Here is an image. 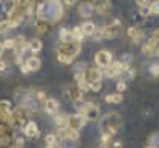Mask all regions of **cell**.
Segmentation results:
<instances>
[{"label": "cell", "mask_w": 159, "mask_h": 148, "mask_svg": "<svg viewBox=\"0 0 159 148\" xmlns=\"http://www.w3.org/2000/svg\"><path fill=\"white\" fill-rule=\"evenodd\" d=\"M97 27H96V24L92 22V21H86V22H83L81 24V30H83V34H84V37H91L92 34H94V30H96Z\"/></svg>", "instance_id": "20"}, {"label": "cell", "mask_w": 159, "mask_h": 148, "mask_svg": "<svg viewBox=\"0 0 159 148\" xmlns=\"http://www.w3.org/2000/svg\"><path fill=\"white\" fill-rule=\"evenodd\" d=\"M156 56H159V45H157V48H156Z\"/></svg>", "instance_id": "49"}, {"label": "cell", "mask_w": 159, "mask_h": 148, "mask_svg": "<svg viewBox=\"0 0 159 148\" xmlns=\"http://www.w3.org/2000/svg\"><path fill=\"white\" fill-rule=\"evenodd\" d=\"M37 30H38V34H43V32L46 30V24H45V22L38 24V25H37Z\"/></svg>", "instance_id": "39"}, {"label": "cell", "mask_w": 159, "mask_h": 148, "mask_svg": "<svg viewBox=\"0 0 159 148\" xmlns=\"http://www.w3.org/2000/svg\"><path fill=\"white\" fill-rule=\"evenodd\" d=\"M151 38L154 40V42H156L157 45H159V30H156V32L153 34V37H151Z\"/></svg>", "instance_id": "45"}, {"label": "cell", "mask_w": 159, "mask_h": 148, "mask_svg": "<svg viewBox=\"0 0 159 148\" xmlns=\"http://www.w3.org/2000/svg\"><path fill=\"white\" fill-rule=\"evenodd\" d=\"M25 64H27V67L30 69V72H37L40 67H42V62H40V59L37 58V56H32V58H29L27 61H25Z\"/></svg>", "instance_id": "22"}, {"label": "cell", "mask_w": 159, "mask_h": 148, "mask_svg": "<svg viewBox=\"0 0 159 148\" xmlns=\"http://www.w3.org/2000/svg\"><path fill=\"white\" fill-rule=\"evenodd\" d=\"M22 131H24V134H25V137H30V139H34V137H38V136H40L38 126L34 123V121H30V123L25 124V126L22 127Z\"/></svg>", "instance_id": "15"}, {"label": "cell", "mask_w": 159, "mask_h": 148, "mask_svg": "<svg viewBox=\"0 0 159 148\" xmlns=\"http://www.w3.org/2000/svg\"><path fill=\"white\" fill-rule=\"evenodd\" d=\"M119 32H121V22H119L118 19H115L113 22H110V24L105 25V27H102V38L111 40V38L118 37Z\"/></svg>", "instance_id": "4"}, {"label": "cell", "mask_w": 159, "mask_h": 148, "mask_svg": "<svg viewBox=\"0 0 159 148\" xmlns=\"http://www.w3.org/2000/svg\"><path fill=\"white\" fill-rule=\"evenodd\" d=\"M130 61H132V56H130V54H124L123 59H121V62H124V64H129Z\"/></svg>", "instance_id": "42"}, {"label": "cell", "mask_w": 159, "mask_h": 148, "mask_svg": "<svg viewBox=\"0 0 159 148\" xmlns=\"http://www.w3.org/2000/svg\"><path fill=\"white\" fill-rule=\"evenodd\" d=\"M76 2H78V0H64V3L67 5V7H73Z\"/></svg>", "instance_id": "44"}, {"label": "cell", "mask_w": 159, "mask_h": 148, "mask_svg": "<svg viewBox=\"0 0 159 148\" xmlns=\"http://www.w3.org/2000/svg\"><path fill=\"white\" fill-rule=\"evenodd\" d=\"M42 46H43V43H42V40H40V38H32L29 42V49L32 53H38L40 49H42Z\"/></svg>", "instance_id": "23"}, {"label": "cell", "mask_w": 159, "mask_h": 148, "mask_svg": "<svg viewBox=\"0 0 159 148\" xmlns=\"http://www.w3.org/2000/svg\"><path fill=\"white\" fill-rule=\"evenodd\" d=\"M59 102L56 100V99H46V102H45V110H46V113H49V115H57L59 113Z\"/></svg>", "instance_id": "16"}, {"label": "cell", "mask_w": 159, "mask_h": 148, "mask_svg": "<svg viewBox=\"0 0 159 148\" xmlns=\"http://www.w3.org/2000/svg\"><path fill=\"white\" fill-rule=\"evenodd\" d=\"M110 139H111V134L105 132L103 136H102V143H108V142H110Z\"/></svg>", "instance_id": "38"}, {"label": "cell", "mask_w": 159, "mask_h": 148, "mask_svg": "<svg viewBox=\"0 0 159 148\" xmlns=\"http://www.w3.org/2000/svg\"><path fill=\"white\" fill-rule=\"evenodd\" d=\"M150 73L154 75V76H159V64L157 62H154V64L150 65Z\"/></svg>", "instance_id": "32"}, {"label": "cell", "mask_w": 159, "mask_h": 148, "mask_svg": "<svg viewBox=\"0 0 159 148\" xmlns=\"http://www.w3.org/2000/svg\"><path fill=\"white\" fill-rule=\"evenodd\" d=\"M116 88H118V91H119V92H123V91L126 89V83H124V81H119Z\"/></svg>", "instance_id": "43"}, {"label": "cell", "mask_w": 159, "mask_h": 148, "mask_svg": "<svg viewBox=\"0 0 159 148\" xmlns=\"http://www.w3.org/2000/svg\"><path fill=\"white\" fill-rule=\"evenodd\" d=\"M57 137L64 139V140H78L80 134H78V131L65 126V127H57Z\"/></svg>", "instance_id": "10"}, {"label": "cell", "mask_w": 159, "mask_h": 148, "mask_svg": "<svg viewBox=\"0 0 159 148\" xmlns=\"http://www.w3.org/2000/svg\"><path fill=\"white\" fill-rule=\"evenodd\" d=\"M25 48H29V43H25V38L22 35H18L15 38V53H16V56H22V53L25 51Z\"/></svg>", "instance_id": "13"}, {"label": "cell", "mask_w": 159, "mask_h": 148, "mask_svg": "<svg viewBox=\"0 0 159 148\" xmlns=\"http://www.w3.org/2000/svg\"><path fill=\"white\" fill-rule=\"evenodd\" d=\"M124 70H123V62L121 61H115V62H111L110 65H107L103 69V75L105 76H108V78H113V76H119Z\"/></svg>", "instance_id": "8"}, {"label": "cell", "mask_w": 159, "mask_h": 148, "mask_svg": "<svg viewBox=\"0 0 159 148\" xmlns=\"http://www.w3.org/2000/svg\"><path fill=\"white\" fill-rule=\"evenodd\" d=\"M84 123H86V119H84L81 115H80V113H76V115H70V116H69L67 126L72 127V129H75V131H78V129L83 127Z\"/></svg>", "instance_id": "12"}, {"label": "cell", "mask_w": 159, "mask_h": 148, "mask_svg": "<svg viewBox=\"0 0 159 148\" xmlns=\"http://www.w3.org/2000/svg\"><path fill=\"white\" fill-rule=\"evenodd\" d=\"M156 48H157V43L154 42L153 38H150L148 40V43L147 45H143V48H142V51L145 53V54H156Z\"/></svg>", "instance_id": "19"}, {"label": "cell", "mask_w": 159, "mask_h": 148, "mask_svg": "<svg viewBox=\"0 0 159 148\" xmlns=\"http://www.w3.org/2000/svg\"><path fill=\"white\" fill-rule=\"evenodd\" d=\"M148 142H150V146L159 148V134H157V132H156V134H151L150 139H148Z\"/></svg>", "instance_id": "28"}, {"label": "cell", "mask_w": 159, "mask_h": 148, "mask_svg": "<svg viewBox=\"0 0 159 148\" xmlns=\"http://www.w3.org/2000/svg\"><path fill=\"white\" fill-rule=\"evenodd\" d=\"M113 146H115V148H123V145L119 143V142H115V143H113Z\"/></svg>", "instance_id": "47"}, {"label": "cell", "mask_w": 159, "mask_h": 148, "mask_svg": "<svg viewBox=\"0 0 159 148\" xmlns=\"http://www.w3.org/2000/svg\"><path fill=\"white\" fill-rule=\"evenodd\" d=\"M148 11L150 15H159V2H151L148 5Z\"/></svg>", "instance_id": "29"}, {"label": "cell", "mask_w": 159, "mask_h": 148, "mask_svg": "<svg viewBox=\"0 0 159 148\" xmlns=\"http://www.w3.org/2000/svg\"><path fill=\"white\" fill-rule=\"evenodd\" d=\"M105 100H107L108 104H121V102H123V96H121V92L108 94V96L105 97Z\"/></svg>", "instance_id": "24"}, {"label": "cell", "mask_w": 159, "mask_h": 148, "mask_svg": "<svg viewBox=\"0 0 159 148\" xmlns=\"http://www.w3.org/2000/svg\"><path fill=\"white\" fill-rule=\"evenodd\" d=\"M5 69H7V62L3 59H0V72H3Z\"/></svg>", "instance_id": "46"}, {"label": "cell", "mask_w": 159, "mask_h": 148, "mask_svg": "<svg viewBox=\"0 0 159 148\" xmlns=\"http://www.w3.org/2000/svg\"><path fill=\"white\" fill-rule=\"evenodd\" d=\"M46 146L48 148H62V143H61V139L54 134H48L46 136Z\"/></svg>", "instance_id": "17"}, {"label": "cell", "mask_w": 159, "mask_h": 148, "mask_svg": "<svg viewBox=\"0 0 159 148\" xmlns=\"http://www.w3.org/2000/svg\"><path fill=\"white\" fill-rule=\"evenodd\" d=\"M99 148H108V143H100Z\"/></svg>", "instance_id": "48"}, {"label": "cell", "mask_w": 159, "mask_h": 148, "mask_svg": "<svg viewBox=\"0 0 159 148\" xmlns=\"http://www.w3.org/2000/svg\"><path fill=\"white\" fill-rule=\"evenodd\" d=\"M78 13H80V16H83V18H91V15L94 13L92 2H83V3H80Z\"/></svg>", "instance_id": "14"}, {"label": "cell", "mask_w": 159, "mask_h": 148, "mask_svg": "<svg viewBox=\"0 0 159 148\" xmlns=\"http://www.w3.org/2000/svg\"><path fill=\"white\" fill-rule=\"evenodd\" d=\"M3 46H5V49H13L15 48V38H7L3 42Z\"/></svg>", "instance_id": "33"}, {"label": "cell", "mask_w": 159, "mask_h": 148, "mask_svg": "<svg viewBox=\"0 0 159 148\" xmlns=\"http://www.w3.org/2000/svg\"><path fill=\"white\" fill-rule=\"evenodd\" d=\"M147 148H153V146H150V145H148V146H147Z\"/></svg>", "instance_id": "50"}, {"label": "cell", "mask_w": 159, "mask_h": 148, "mask_svg": "<svg viewBox=\"0 0 159 148\" xmlns=\"http://www.w3.org/2000/svg\"><path fill=\"white\" fill-rule=\"evenodd\" d=\"M76 86H78L80 89H81L83 92H84V91H89V83L86 81V80H84V78L81 80V81H78V83H76Z\"/></svg>", "instance_id": "31"}, {"label": "cell", "mask_w": 159, "mask_h": 148, "mask_svg": "<svg viewBox=\"0 0 159 148\" xmlns=\"http://www.w3.org/2000/svg\"><path fill=\"white\" fill-rule=\"evenodd\" d=\"M0 2H2V0H0Z\"/></svg>", "instance_id": "51"}, {"label": "cell", "mask_w": 159, "mask_h": 148, "mask_svg": "<svg viewBox=\"0 0 159 148\" xmlns=\"http://www.w3.org/2000/svg\"><path fill=\"white\" fill-rule=\"evenodd\" d=\"M59 38H61V42H69V40H73V38H72V34H70V30L64 29V27L59 30Z\"/></svg>", "instance_id": "27"}, {"label": "cell", "mask_w": 159, "mask_h": 148, "mask_svg": "<svg viewBox=\"0 0 159 148\" xmlns=\"http://www.w3.org/2000/svg\"><path fill=\"white\" fill-rule=\"evenodd\" d=\"M92 37H94V40H102V29H96Z\"/></svg>", "instance_id": "37"}, {"label": "cell", "mask_w": 159, "mask_h": 148, "mask_svg": "<svg viewBox=\"0 0 159 148\" xmlns=\"http://www.w3.org/2000/svg\"><path fill=\"white\" fill-rule=\"evenodd\" d=\"M61 16H62L61 0H43L37 7V18L42 22H46V21L54 22V21L61 19Z\"/></svg>", "instance_id": "1"}, {"label": "cell", "mask_w": 159, "mask_h": 148, "mask_svg": "<svg viewBox=\"0 0 159 148\" xmlns=\"http://www.w3.org/2000/svg\"><path fill=\"white\" fill-rule=\"evenodd\" d=\"M70 34H72V38L75 40V42H81L83 37H84V34H83V30H81V25H80V27H73V29L70 30Z\"/></svg>", "instance_id": "25"}, {"label": "cell", "mask_w": 159, "mask_h": 148, "mask_svg": "<svg viewBox=\"0 0 159 148\" xmlns=\"http://www.w3.org/2000/svg\"><path fill=\"white\" fill-rule=\"evenodd\" d=\"M0 109L3 110H11V104L8 100H0Z\"/></svg>", "instance_id": "36"}, {"label": "cell", "mask_w": 159, "mask_h": 148, "mask_svg": "<svg viewBox=\"0 0 159 148\" xmlns=\"http://www.w3.org/2000/svg\"><path fill=\"white\" fill-rule=\"evenodd\" d=\"M78 113L81 115L86 121H92V119H97L99 118V107L96 105V104H92V102H86V104H83L81 107H80V110H78Z\"/></svg>", "instance_id": "3"}, {"label": "cell", "mask_w": 159, "mask_h": 148, "mask_svg": "<svg viewBox=\"0 0 159 148\" xmlns=\"http://www.w3.org/2000/svg\"><path fill=\"white\" fill-rule=\"evenodd\" d=\"M19 67H21V72H22L24 75H27V73L30 72V69H29V67H27V64H21Z\"/></svg>", "instance_id": "40"}, {"label": "cell", "mask_w": 159, "mask_h": 148, "mask_svg": "<svg viewBox=\"0 0 159 148\" xmlns=\"http://www.w3.org/2000/svg\"><path fill=\"white\" fill-rule=\"evenodd\" d=\"M78 53H80V42L69 40V42H61L59 43V54H62V56L75 59V56Z\"/></svg>", "instance_id": "2"}, {"label": "cell", "mask_w": 159, "mask_h": 148, "mask_svg": "<svg viewBox=\"0 0 159 148\" xmlns=\"http://www.w3.org/2000/svg\"><path fill=\"white\" fill-rule=\"evenodd\" d=\"M100 88H102V81H96V83H91V85H89V89L94 91V92L100 91Z\"/></svg>", "instance_id": "35"}, {"label": "cell", "mask_w": 159, "mask_h": 148, "mask_svg": "<svg viewBox=\"0 0 159 148\" xmlns=\"http://www.w3.org/2000/svg\"><path fill=\"white\" fill-rule=\"evenodd\" d=\"M94 62L96 65L99 67V69H105L107 65H110L113 62V56H111V53L107 51V49H100L96 53V56H94Z\"/></svg>", "instance_id": "5"}, {"label": "cell", "mask_w": 159, "mask_h": 148, "mask_svg": "<svg viewBox=\"0 0 159 148\" xmlns=\"http://www.w3.org/2000/svg\"><path fill=\"white\" fill-rule=\"evenodd\" d=\"M135 2L140 5V8H145L147 5H150V0H135Z\"/></svg>", "instance_id": "41"}, {"label": "cell", "mask_w": 159, "mask_h": 148, "mask_svg": "<svg viewBox=\"0 0 159 148\" xmlns=\"http://www.w3.org/2000/svg\"><path fill=\"white\" fill-rule=\"evenodd\" d=\"M10 29H11V27H10L8 21H0V34H7Z\"/></svg>", "instance_id": "30"}, {"label": "cell", "mask_w": 159, "mask_h": 148, "mask_svg": "<svg viewBox=\"0 0 159 148\" xmlns=\"http://www.w3.org/2000/svg\"><path fill=\"white\" fill-rule=\"evenodd\" d=\"M84 80L91 85V83H96V81H102V70L99 67H86L84 70Z\"/></svg>", "instance_id": "9"}, {"label": "cell", "mask_w": 159, "mask_h": 148, "mask_svg": "<svg viewBox=\"0 0 159 148\" xmlns=\"http://www.w3.org/2000/svg\"><path fill=\"white\" fill-rule=\"evenodd\" d=\"M92 7H94V11L100 13V15H108L111 11V2L110 0H94Z\"/></svg>", "instance_id": "11"}, {"label": "cell", "mask_w": 159, "mask_h": 148, "mask_svg": "<svg viewBox=\"0 0 159 148\" xmlns=\"http://www.w3.org/2000/svg\"><path fill=\"white\" fill-rule=\"evenodd\" d=\"M24 18H25L24 13H22L19 8L13 7V8L8 11V24H10V27H11V29H16L18 25L24 21Z\"/></svg>", "instance_id": "6"}, {"label": "cell", "mask_w": 159, "mask_h": 148, "mask_svg": "<svg viewBox=\"0 0 159 148\" xmlns=\"http://www.w3.org/2000/svg\"><path fill=\"white\" fill-rule=\"evenodd\" d=\"M54 116H56V126H57V127H65V126H67V121H69V116H67V115L57 113V115H54Z\"/></svg>", "instance_id": "26"}, {"label": "cell", "mask_w": 159, "mask_h": 148, "mask_svg": "<svg viewBox=\"0 0 159 148\" xmlns=\"http://www.w3.org/2000/svg\"><path fill=\"white\" fill-rule=\"evenodd\" d=\"M127 35L134 40V42H139V40H142V37H143V32L140 30V27H129L127 29Z\"/></svg>", "instance_id": "21"}, {"label": "cell", "mask_w": 159, "mask_h": 148, "mask_svg": "<svg viewBox=\"0 0 159 148\" xmlns=\"http://www.w3.org/2000/svg\"><path fill=\"white\" fill-rule=\"evenodd\" d=\"M69 94H70V99L75 100V102L83 100V91L80 89L78 86H72V88H69Z\"/></svg>", "instance_id": "18"}, {"label": "cell", "mask_w": 159, "mask_h": 148, "mask_svg": "<svg viewBox=\"0 0 159 148\" xmlns=\"http://www.w3.org/2000/svg\"><path fill=\"white\" fill-rule=\"evenodd\" d=\"M10 124L11 126H16V127H21L25 124V113L21 107L18 109L11 110V115H10Z\"/></svg>", "instance_id": "7"}, {"label": "cell", "mask_w": 159, "mask_h": 148, "mask_svg": "<svg viewBox=\"0 0 159 148\" xmlns=\"http://www.w3.org/2000/svg\"><path fill=\"white\" fill-rule=\"evenodd\" d=\"M57 59H59V62H61V64H65V65H69V64H72V62H73V59H72V58L62 56V54H59V56H57Z\"/></svg>", "instance_id": "34"}]
</instances>
